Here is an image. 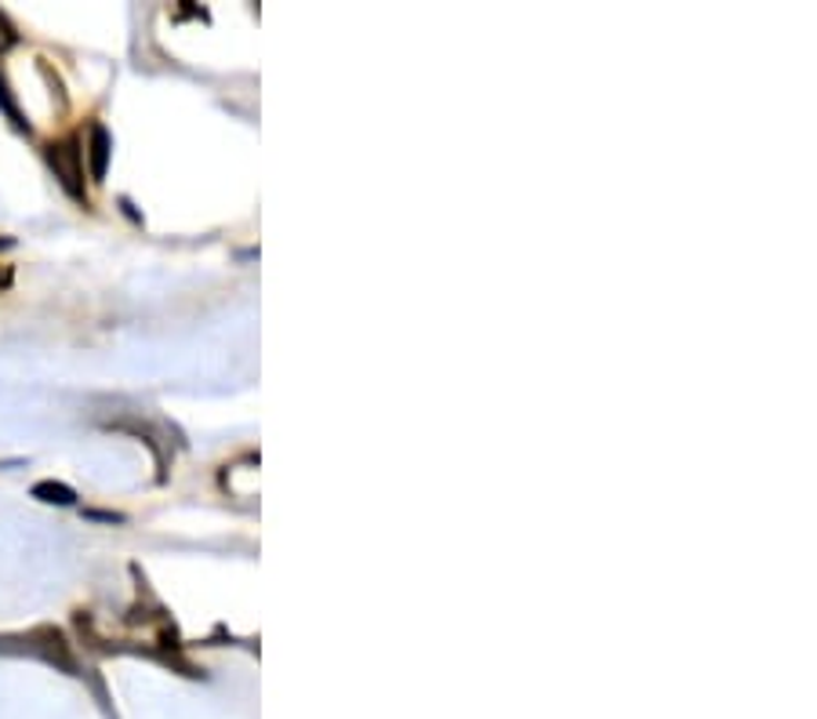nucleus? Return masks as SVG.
<instances>
[{
  "mask_svg": "<svg viewBox=\"0 0 817 719\" xmlns=\"http://www.w3.org/2000/svg\"><path fill=\"white\" fill-rule=\"evenodd\" d=\"M51 164H55V171L62 175V186L73 193V197H80V186H77L80 168L73 160V149H69V146H51Z\"/></svg>",
  "mask_w": 817,
  "mask_h": 719,
  "instance_id": "1",
  "label": "nucleus"
},
{
  "mask_svg": "<svg viewBox=\"0 0 817 719\" xmlns=\"http://www.w3.org/2000/svg\"><path fill=\"white\" fill-rule=\"evenodd\" d=\"M106 157H109V135L102 131V128H95L91 131V171H95V178H102V171H106Z\"/></svg>",
  "mask_w": 817,
  "mask_h": 719,
  "instance_id": "2",
  "label": "nucleus"
},
{
  "mask_svg": "<svg viewBox=\"0 0 817 719\" xmlns=\"http://www.w3.org/2000/svg\"><path fill=\"white\" fill-rule=\"evenodd\" d=\"M37 498H45V502H73V494H69L66 487H55V483H40V487L33 491Z\"/></svg>",
  "mask_w": 817,
  "mask_h": 719,
  "instance_id": "3",
  "label": "nucleus"
},
{
  "mask_svg": "<svg viewBox=\"0 0 817 719\" xmlns=\"http://www.w3.org/2000/svg\"><path fill=\"white\" fill-rule=\"evenodd\" d=\"M11 45H16V33H11V26H8L4 19H0V51L11 48Z\"/></svg>",
  "mask_w": 817,
  "mask_h": 719,
  "instance_id": "4",
  "label": "nucleus"
}]
</instances>
